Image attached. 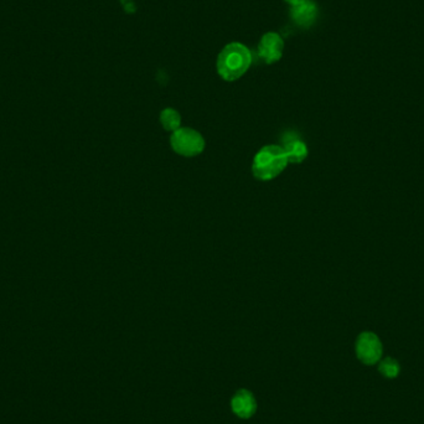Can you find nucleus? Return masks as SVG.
Masks as SVG:
<instances>
[{"label": "nucleus", "instance_id": "6", "mask_svg": "<svg viewBox=\"0 0 424 424\" xmlns=\"http://www.w3.org/2000/svg\"><path fill=\"white\" fill-rule=\"evenodd\" d=\"M289 15L298 26L309 28L318 18V6L313 0H303L299 4L292 6Z\"/></svg>", "mask_w": 424, "mask_h": 424}, {"label": "nucleus", "instance_id": "11", "mask_svg": "<svg viewBox=\"0 0 424 424\" xmlns=\"http://www.w3.org/2000/svg\"><path fill=\"white\" fill-rule=\"evenodd\" d=\"M285 1H287V3H289L290 6H296V4H299V3H301V1H303V0H285Z\"/></svg>", "mask_w": 424, "mask_h": 424}, {"label": "nucleus", "instance_id": "5", "mask_svg": "<svg viewBox=\"0 0 424 424\" xmlns=\"http://www.w3.org/2000/svg\"><path fill=\"white\" fill-rule=\"evenodd\" d=\"M283 48L282 37L276 32H268L259 41V57H262L265 63H274L282 59Z\"/></svg>", "mask_w": 424, "mask_h": 424}, {"label": "nucleus", "instance_id": "3", "mask_svg": "<svg viewBox=\"0 0 424 424\" xmlns=\"http://www.w3.org/2000/svg\"><path fill=\"white\" fill-rule=\"evenodd\" d=\"M170 145L175 153L190 158L203 153L205 149V139L197 130L191 128H179L172 134Z\"/></svg>", "mask_w": 424, "mask_h": 424}, {"label": "nucleus", "instance_id": "10", "mask_svg": "<svg viewBox=\"0 0 424 424\" xmlns=\"http://www.w3.org/2000/svg\"><path fill=\"white\" fill-rule=\"evenodd\" d=\"M381 363L378 365V371L383 377L386 378H396L400 375L401 366L397 360H394L392 357H386L380 360Z\"/></svg>", "mask_w": 424, "mask_h": 424}, {"label": "nucleus", "instance_id": "4", "mask_svg": "<svg viewBox=\"0 0 424 424\" xmlns=\"http://www.w3.org/2000/svg\"><path fill=\"white\" fill-rule=\"evenodd\" d=\"M383 347L380 338L371 332H361L356 340V355L365 365H375L382 359Z\"/></svg>", "mask_w": 424, "mask_h": 424}, {"label": "nucleus", "instance_id": "2", "mask_svg": "<svg viewBox=\"0 0 424 424\" xmlns=\"http://www.w3.org/2000/svg\"><path fill=\"white\" fill-rule=\"evenodd\" d=\"M287 155L279 145H265L259 149L253 159L252 172L261 181L277 178L288 165Z\"/></svg>", "mask_w": 424, "mask_h": 424}, {"label": "nucleus", "instance_id": "9", "mask_svg": "<svg viewBox=\"0 0 424 424\" xmlns=\"http://www.w3.org/2000/svg\"><path fill=\"white\" fill-rule=\"evenodd\" d=\"M160 123L164 127V130L168 132H175L180 128L181 124V117L178 111L172 108H166L160 113Z\"/></svg>", "mask_w": 424, "mask_h": 424}, {"label": "nucleus", "instance_id": "8", "mask_svg": "<svg viewBox=\"0 0 424 424\" xmlns=\"http://www.w3.org/2000/svg\"><path fill=\"white\" fill-rule=\"evenodd\" d=\"M288 163L293 164H301L307 157V148L304 143L298 139L290 141L287 143L285 147H283Z\"/></svg>", "mask_w": 424, "mask_h": 424}, {"label": "nucleus", "instance_id": "7", "mask_svg": "<svg viewBox=\"0 0 424 424\" xmlns=\"http://www.w3.org/2000/svg\"><path fill=\"white\" fill-rule=\"evenodd\" d=\"M257 410V403L251 392L242 390L237 392L232 400V411L241 418L252 417Z\"/></svg>", "mask_w": 424, "mask_h": 424}, {"label": "nucleus", "instance_id": "1", "mask_svg": "<svg viewBox=\"0 0 424 424\" xmlns=\"http://www.w3.org/2000/svg\"><path fill=\"white\" fill-rule=\"evenodd\" d=\"M252 63L251 51L240 43H230L217 59V71L225 81H236L246 74Z\"/></svg>", "mask_w": 424, "mask_h": 424}]
</instances>
